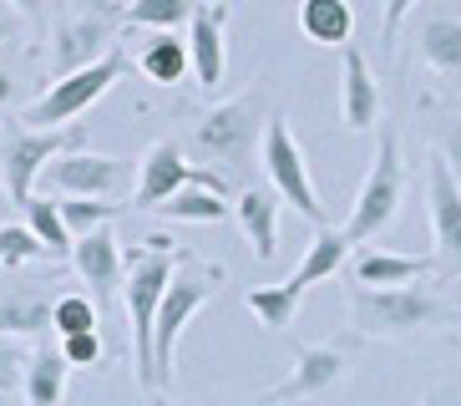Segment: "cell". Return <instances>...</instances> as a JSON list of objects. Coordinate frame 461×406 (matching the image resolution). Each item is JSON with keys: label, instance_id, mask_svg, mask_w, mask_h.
I'll use <instances>...</instances> for the list:
<instances>
[{"label": "cell", "instance_id": "obj_38", "mask_svg": "<svg viewBox=\"0 0 461 406\" xmlns=\"http://www.w3.org/2000/svg\"><path fill=\"white\" fill-rule=\"evenodd\" d=\"M15 31H21V26H15V15L0 11V46H5V41H15Z\"/></svg>", "mask_w": 461, "mask_h": 406}, {"label": "cell", "instance_id": "obj_14", "mask_svg": "<svg viewBox=\"0 0 461 406\" xmlns=\"http://www.w3.org/2000/svg\"><path fill=\"white\" fill-rule=\"evenodd\" d=\"M229 15L223 0H198L188 15V71L208 92H218L229 77Z\"/></svg>", "mask_w": 461, "mask_h": 406}, {"label": "cell", "instance_id": "obj_13", "mask_svg": "<svg viewBox=\"0 0 461 406\" xmlns=\"http://www.w3.org/2000/svg\"><path fill=\"white\" fill-rule=\"evenodd\" d=\"M426 203H431L436 270L447 274V280H461V178L436 152L426 162Z\"/></svg>", "mask_w": 461, "mask_h": 406}, {"label": "cell", "instance_id": "obj_29", "mask_svg": "<svg viewBox=\"0 0 461 406\" xmlns=\"http://www.w3.org/2000/svg\"><path fill=\"white\" fill-rule=\"evenodd\" d=\"M102 315H96L92 295H56L51 305V330L56 336H82V330H96Z\"/></svg>", "mask_w": 461, "mask_h": 406}, {"label": "cell", "instance_id": "obj_37", "mask_svg": "<svg viewBox=\"0 0 461 406\" xmlns=\"http://www.w3.org/2000/svg\"><path fill=\"white\" fill-rule=\"evenodd\" d=\"M11 102H15V77L0 67V107H11Z\"/></svg>", "mask_w": 461, "mask_h": 406}, {"label": "cell", "instance_id": "obj_7", "mask_svg": "<svg viewBox=\"0 0 461 406\" xmlns=\"http://www.w3.org/2000/svg\"><path fill=\"white\" fill-rule=\"evenodd\" d=\"M71 148H86L82 127H5V143H0V173H5V193L15 203H26L36 193V178L51 158Z\"/></svg>", "mask_w": 461, "mask_h": 406}, {"label": "cell", "instance_id": "obj_32", "mask_svg": "<svg viewBox=\"0 0 461 406\" xmlns=\"http://www.w3.org/2000/svg\"><path fill=\"white\" fill-rule=\"evenodd\" d=\"M61 355H67V365L102 371V365H107V340L96 336V330H82V336H61Z\"/></svg>", "mask_w": 461, "mask_h": 406}, {"label": "cell", "instance_id": "obj_18", "mask_svg": "<svg viewBox=\"0 0 461 406\" xmlns=\"http://www.w3.org/2000/svg\"><path fill=\"white\" fill-rule=\"evenodd\" d=\"M436 270V259L426 254H391V249H360L350 264L355 284L366 290H391V284H416Z\"/></svg>", "mask_w": 461, "mask_h": 406}, {"label": "cell", "instance_id": "obj_28", "mask_svg": "<svg viewBox=\"0 0 461 406\" xmlns=\"http://www.w3.org/2000/svg\"><path fill=\"white\" fill-rule=\"evenodd\" d=\"M198 0H127L122 21L127 26H148V31H177L188 26V15Z\"/></svg>", "mask_w": 461, "mask_h": 406}, {"label": "cell", "instance_id": "obj_36", "mask_svg": "<svg viewBox=\"0 0 461 406\" xmlns=\"http://www.w3.org/2000/svg\"><path fill=\"white\" fill-rule=\"evenodd\" d=\"M11 5L26 15V21H46V5H51V0H11Z\"/></svg>", "mask_w": 461, "mask_h": 406}, {"label": "cell", "instance_id": "obj_16", "mask_svg": "<svg viewBox=\"0 0 461 406\" xmlns=\"http://www.w3.org/2000/svg\"><path fill=\"white\" fill-rule=\"evenodd\" d=\"M339 122L350 133H366L380 122V81L355 41L339 46Z\"/></svg>", "mask_w": 461, "mask_h": 406}, {"label": "cell", "instance_id": "obj_41", "mask_svg": "<svg viewBox=\"0 0 461 406\" xmlns=\"http://www.w3.org/2000/svg\"><path fill=\"white\" fill-rule=\"evenodd\" d=\"M0 406H15V401H11V396H5V392H0Z\"/></svg>", "mask_w": 461, "mask_h": 406}, {"label": "cell", "instance_id": "obj_40", "mask_svg": "<svg viewBox=\"0 0 461 406\" xmlns=\"http://www.w3.org/2000/svg\"><path fill=\"white\" fill-rule=\"evenodd\" d=\"M152 406H183V401H173V396H158V401H152Z\"/></svg>", "mask_w": 461, "mask_h": 406}, {"label": "cell", "instance_id": "obj_4", "mask_svg": "<svg viewBox=\"0 0 461 406\" xmlns=\"http://www.w3.org/2000/svg\"><path fill=\"white\" fill-rule=\"evenodd\" d=\"M218 290V270L208 264H193V254L177 259L173 280L163 290V305H158V320H152V365H158V392H167L177 376V340L193 325V315L203 310Z\"/></svg>", "mask_w": 461, "mask_h": 406}, {"label": "cell", "instance_id": "obj_3", "mask_svg": "<svg viewBox=\"0 0 461 406\" xmlns=\"http://www.w3.org/2000/svg\"><path fill=\"white\" fill-rule=\"evenodd\" d=\"M264 137V87H249V92L229 97L208 107L203 117L193 122L188 133V152L198 162H213L223 178H244L254 168V148Z\"/></svg>", "mask_w": 461, "mask_h": 406}, {"label": "cell", "instance_id": "obj_17", "mask_svg": "<svg viewBox=\"0 0 461 406\" xmlns=\"http://www.w3.org/2000/svg\"><path fill=\"white\" fill-rule=\"evenodd\" d=\"M51 274L41 280H11L0 290V336H46L51 330V305H56V290H51Z\"/></svg>", "mask_w": 461, "mask_h": 406}, {"label": "cell", "instance_id": "obj_33", "mask_svg": "<svg viewBox=\"0 0 461 406\" xmlns=\"http://www.w3.org/2000/svg\"><path fill=\"white\" fill-rule=\"evenodd\" d=\"M436 158H441L451 173L461 178V117H447V122H441V133H436Z\"/></svg>", "mask_w": 461, "mask_h": 406}, {"label": "cell", "instance_id": "obj_5", "mask_svg": "<svg viewBox=\"0 0 461 406\" xmlns=\"http://www.w3.org/2000/svg\"><path fill=\"white\" fill-rule=\"evenodd\" d=\"M401 198H406V158H401V133L391 122L380 127L375 137V158H370V173L355 193V208L345 218V239L350 244H370L375 234H385L401 214Z\"/></svg>", "mask_w": 461, "mask_h": 406}, {"label": "cell", "instance_id": "obj_31", "mask_svg": "<svg viewBox=\"0 0 461 406\" xmlns=\"http://www.w3.org/2000/svg\"><path fill=\"white\" fill-rule=\"evenodd\" d=\"M41 254H46V244L36 239L26 224H0V270L21 274L31 259H41Z\"/></svg>", "mask_w": 461, "mask_h": 406}, {"label": "cell", "instance_id": "obj_27", "mask_svg": "<svg viewBox=\"0 0 461 406\" xmlns=\"http://www.w3.org/2000/svg\"><path fill=\"white\" fill-rule=\"evenodd\" d=\"M21 208H26V229L46 244V254H71V229L61 224V208H56V198H36V193H31Z\"/></svg>", "mask_w": 461, "mask_h": 406}, {"label": "cell", "instance_id": "obj_39", "mask_svg": "<svg viewBox=\"0 0 461 406\" xmlns=\"http://www.w3.org/2000/svg\"><path fill=\"white\" fill-rule=\"evenodd\" d=\"M416 406H447V392H431V396H420Z\"/></svg>", "mask_w": 461, "mask_h": 406}, {"label": "cell", "instance_id": "obj_1", "mask_svg": "<svg viewBox=\"0 0 461 406\" xmlns=\"http://www.w3.org/2000/svg\"><path fill=\"white\" fill-rule=\"evenodd\" d=\"M350 325L355 336H380V340H406L420 330H451L461 325V310L447 305L436 290L420 284H391V290H350Z\"/></svg>", "mask_w": 461, "mask_h": 406}, {"label": "cell", "instance_id": "obj_9", "mask_svg": "<svg viewBox=\"0 0 461 406\" xmlns=\"http://www.w3.org/2000/svg\"><path fill=\"white\" fill-rule=\"evenodd\" d=\"M264 173H269L279 203L299 208L314 229L325 224V203H320V193H314V183H310V158H304V148L294 143V133H289V122L279 117V112L264 122Z\"/></svg>", "mask_w": 461, "mask_h": 406}, {"label": "cell", "instance_id": "obj_19", "mask_svg": "<svg viewBox=\"0 0 461 406\" xmlns=\"http://www.w3.org/2000/svg\"><path fill=\"white\" fill-rule=\"evenodd\" d=\"M67 376L71 365L61 355V346H36L21 365V386H26V401L31 406H61L67 401Z\"/></svg>", "mask_w": 461, "mask_h": 406}, {"label": "cell", "instance_id": "obj_6", "mask_svg": "<svg viewBox=\"0 0 461 406\" xmlns=\"http://www.w3.org/2000/svg\"><path fill=\"white\" fill-rule=\"evenodd\" d=\"M127 71V56L112 46L102 61H92V67L82 71H67V77H56L51 87H46V97H36L26 112H21V127H67L71 117H82L86 107H92L96 97H107L117 81H122Z\"/></svg>", "mask_w": 461, "mask_h": 406}, {"label": "cell", "instance_id": "obj_8", "mask_svg": "<svg viewBox=\"0 0 461 406\" xmlns=\"http://www.w3.org/2000/svg\"><path fill=\"white\" fill-rule=\"evenodd\" d=\"M177 189H213V193H229V178L213 173V168H198L188 162L183 143L177 137H158L142 162H137V189H132V203L137 208H158L163 198H173Z\"/></svg>", "mask_w": 461, "mask_h": 406}, {"label": "cell", "instance_id": "obj_23", "mask_svg": "<svg viewBox=\"0 0 461 406\" xmlns=\"http://www.w3.org/2000/svg\"><path fill=\"white\" fill-rule=\"evenodd\" d=\"M299 31L314 46H345L355 36V5L350 0H299Z\"/></svg>", "mask_w": 461, "mask_h": 406}, {"label": "cell", "instance_id": "obj_20", "mask_svg": "<svg viewBox=\"0 0 461 406\" xmlns=\"http://www.w3.org/2000/svg\"><path fill=\"white\" fill-rule=\"evenodd\" d=\"M239 224H244V239L254 244V259L269 264L279 254V193L244 189L239 193Z\"/></svg>", "mask_w": 461, "mask_h": 406}, {"label": "cell", "instance_id": "obj_15", "mask_svg": "<svg viewBox=\"0 0 461 406\" xmlns=\"http://www.w3.org/2000/svg\"><path fill=\"white\" fill-rule=\"evenodd\" d=\"M71 264H77L82 284L92 290V300H102V310L112 305V295H122V244H117L112 224L77 234L71 239Z\"/></svg>", "mask_w": 461, "mask_h": 406}, {"label": "cell", "instance_id": "obj_35", "mask_svg": "<svg viewBox=\"0 0 461 406\" xmlns=\"http://www.w3.org/2000/svg\"><path fill=\"white\" fill-rule=\"evenodd\" d=\"M411 5H416V0H385V11H380V41H385V46H395L401 21L411 15Z\"/></svg>", "mask_w": 461, "mask_h": 406}, {"label": "cell", "instance_id": "obj_12", "mask_svg": "<svg viewBox=\"0 0 461 406\" xmlns=\"http://www.w3.org/2000/svg\"><path fill=\"white\" fill-rule=\"evenodd\" d=\"M117 21H122L117 5H92V11L61 21L56 36H51V71H56V77H67V71H82V67H92V61H102V56L112 51Z\"/></svg>", "mask_w": 461, "mask_h": 406}, {"label": "cell", "instance_id": "obj_34", "mask_svg": "<svg viewBox=\"0 0 461 406\" xmlns=\"http://www.w3.org/2000/svg\"><path fill=\"white\" fill-rule=\"evenodd\" d=\"M21 365H26V346L21 336H0V386H11L21 376Z\"/></svg>", "mask_w": 461, "mask_h": 406}, {"label": "cell", "instance_id": "obj_22", "mask_svg": "<svg viewBox=\"0 0 461 406\" xmlns=\"http://www.w3.org/2000/svg\"><path fill=\"white\" fill-rule=\"evenodd\" d=\"M345 254H350V239L339 229H330V224H320L310 239V249H304V259L294 264V274H289V284H294L299 295H310V284L330 280V274L345 264Z\"/></svg>", "mask_w": 461, "mask_h": 406}, {"label": "cell", "instance_id": "obj_25", "mask_svg": "<svg viewBox=\"0 0 461 406\" xmlns=\"http://www.w3.org/2000/svg\"><path fill=\"white\" fill-rule=\"evenodd\" d=\"M244 305L264 330H289L294 315H299V305H304V295H299L289 280H279V284H264V290H249Z\"/></svg>", "mask_w": 461, "mask_h": 406}, {"label": "cell", "instance_id": "obj_24", "mask_svg": "<svg viewBox=\"0 0 461 406\" xmlns=\"http://www.w3.org/2000/svg\"><path fill=\"white\" fill-rule=\"evenodd\" d=\"M137 71L152 87H177L188 77V41H177L173 31H152V41L137 51Z\"/></svg>", "mask_w": 461, "mask_h": 406}, {"label": "cell", "instance_id": "obj_2", "mask_svg": "<svg viewBox=\"0 0 461 406\" xmlns=\"http://www.w3.org/2000/svg\"><path fill=\"white\" fill-rule=\"evenodd\" d=\"M177 249L173 244H152L142 239V249L122 254V305L132 320V365H137V386L158 392V365H152V320L163 305V290L177 270Z\"/></svg>", "mask_w": 461, "mask_h": 406}, {"label": "cell", "instance_id": "obj_21", "mask_svg": "<svg viewBox=\"0 0 461 406\" xmlns=\"http://www.w3.org/2000/svg\"><path fill=\"white\" fill-rule=\"evenodd\" d=\"M420 61L436 71V77L461 81V15H426L420 21Z\"/></svg>", "mask_w": 461, "mask_h": 406}, {"label": "cell", "instance_id": "obj_10", "mask_svg": "<svg viewBox=\"0 0 461 406\" xmlns=\"http://www.w3.org/2000/svg\"><path fill=\"white\" fill-rule=\"evenodd\" d=\"M127 173H132V162L127 158L71 148V152H61V158L46 162L36 183H46V189L61 193V198H112V193L127 183Z\"/></svg>", "mask_w": 461, "mask_h": 406}, {"label": "cell", "instance_id": "obj_42", "mask_svg": "<svg viewBox=\"0 0 461 406\" xmlns=\"http://www.w3.org/2000/svg\"><path fill=\"white\" fill-rule=\"evenodd\" d=\"M254 406H269V401H254Z\"/></svg>", "mask_w": 461, "mask_h": 406}, {"label": "cell", "instance_id": "obj_11", "mask_svg": "<svg viewBox=\"0 0 461 406\" xmlns=\"http://www.w3.org/2000/svg\"><path fill=\"white\" fill-rule=\"evenodd\" d=\"M355 346H360V336L350 340H325V346H299L294 351V371H289L274 392H264L258 401H310V396L330 392V386H339V381L350 376V361H355Z\"/></svg>", "mask_w": 461, "mask_h": 406}, {"label": "cell", "instance_id": "obj_30", "mask_svg": "<svg viewBox=\"0 0 461 406\" xmlns=\"http://www.w3.org/2000/svg\"><path fill=\"white\" fill-rule=\"evenodd\" d=\"M56 208H61V224L71 229V239H77V234H92V229H102V224H112L122 203H102V198H56Z\"/></svg>", "mask_w": 461, "mask_h": 406}, {"label": "cell", "instance_id": "obj_26", "mask_svg": "<svg viewBox=\"0 0 461 406\" xmlns=\"http://www.w3.org/2000/svg\"><path fill=\"white\" fill-rule=\"evenodd\" d=\"M229 193H213V189H177L173 198H163L152 214L173 218V224H218V218L229 214Z\"/></svg>", "mask_w": 461, "mask_h": 406}]
</instances>
